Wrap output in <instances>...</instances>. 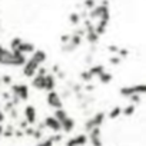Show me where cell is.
Wrapping results in <instances>:
<instances>
[{
  "mask_svg": "<svg viewBox=\"0 0 146 146\" xmlns=\"http://www.w3.org/2000/svg\"><path fill=\"white\" fill-rule=\"evenodd\" d=\"M26 56L20 52H10L9 49H3L0 53V64L3 66H23L26 63Z\"/></svg>",
  "mask_w": 146,
  "mask_h": 146,
  "instance_id": "7a4b0ae2",
  "label": "cell"
},
{
  "mask_svg": "<svg viewBox=\"0 0 146 146\" xmlns=\"http://www.w3.org/2000/svg\"><path fill=\"white\" fill-rule=\"evenodd\" d=\"M13 136H16V137H23L25 133H23V130H15V135H13Z\"/></svg>",
  "mask_w": 146,
  "mask_h": 146,
  "instance_id": "60d3db41",
  "label": "cell"
},
{
  "mask_svg": "<svg viewBox=\"0 0 146 146\" xmlns=\"http://www.w3.org/2000/svg\"><path fill=\"white\" fill-rule=\"evenodd\" d=\"M43 125H44V127H47V129H50L52 132H56V133L62 130V127H60V122H57L53 116H47V117L44 119Z\"/></svg>",
  "mask_w": 146,
  "mask_h": 146,
  "instance_id": "4fadbf2b",
  "label": "cell"
},
{
  "mask_svg": "<svg viewBox=\"0 0 146 146\" xmlns=\"http://www.w3.org/2000/svg\"><path fill=\"white\" fill-rule=\"evenodd\" d=\"M15 135V129L12 127V126H9L7 129H5V132H3V136L5 137H12Z\"/></svg>",
  "mask_w": 146,
  "mask_h": 146,
  "instance_id": "4316f807",
  "label": "cell"
},
{
  "mask_svg": "<svg viewBox=\"0 0 146 146\" xmlns=\"http://www.w3.org/2000/svg\"><path fill=\"white\" fill-rule=\"evenodd\" d=\"M109 19H110V10H109V12H106V13H103V15H102V17H100L99 20H96L95 32H96V35H98L99 37L106 32V29H108V26H109Z\"/></svg>",
  "mask_w": 146,
  "mask_h": 146,
  "instance_id": "52a82bcc",
  "label": "cell"
},
{
  "mask_svg": "<svg viewBox=\"0 0 146 146\" xmlns=\"http://www.w3.org/2000/svg\"><path fill=\"white\" fill-rule=\"evenodd\" d=\"M46 102H47V105H49L50 108H53L54 110H57V109H63V102H62V98H60V95H59L56 90L47 92Z\"/></svg>",
  "mask_w": 146,
  "mask_h": 146,
  "instance_id": "ba28073f",
  "label": "cell"
},
{
  "mask_svg": "<svg viewBox=\"0 0 146 146\" xmlns=\"http://www.w3.org/2000/svg\"><path fill=\"white\" fill-rule=\"evenodd\" d=\"M42 136H43V132L42 130H39V129H35V132H33V137L35 139H42Z\"/></svg>",
  "mask_w": 146,
  "mask_h": 146,
  "instance_id": "d590c367",
  "label": "cell"
},
{
  "mask_svg": "<svg viewBox=\"0 0 146 146\" xmlns=\"http://www.w3.org/2000/svg\"><path fill=\"white\" fill-rule=\"evenodd\" d=\"M25 120L29 123V126L35 125L37 120V113H36V108L33 105H27L25 108Z\"/></svg>",
  "mask_w": 146,
  "mask_h": 146,
  "instance_id": "8fae6325",
  "label": "cell"
},
{
  "mask_svg": "<svg viewBox=\"0 0 146 146\" xmlns=\"http://www.w3.org/2000/svg\"><path fill=\"white\" fill-rule=\"evenodd\" d=\"M80 44H82V36L73 33V35H70V40L64 46H62V50L63 52H73V50H76Z\"/></svg>",
  "mask_w": 146,
  "mask_h": 146,
  "instance_id": "9c48e42d",
  "label": "cell"
},
{
  "mask_svg": "<svg viewBox=\"0 0 146 146\" xmlns=\"http://www.w3.org/2000/svg\"><path fill=\"white\" fill-rule=\"evenodd\" d=\"M3 49H5V47H3L2 44H0V53H2V50H3Z\"/></svg>",
  "mask_w": 146,
  "mask_h": 146,
  "instance_id": "bcb514c9",
  "label": "cell"
},
{
  "mask_svg": "<svg viewBox=\"0 0 146 146\" xmlns=\"http://www.w3.org/2000/svg\"><path fill=\"white\" fill-rule=\"evenodd\" d=\"M88 140L92 143V146H103V142H102V130L100 127H95L89 132V137Z\"/></svg>",
  "mask_w": 146,
  "mask_h": 146,
  "instance_id": "30bf717a",
  "label": "cell"
},
{
  "mask_svg": "<svg viewBox=\"0 0 146 146\" xmlns=\"http://www.w3.org/2000/svg\"><path fill=\"white\" fill-rule=\"evenodd\" d=\"M80 79H82L85 83H88V82H90L93 78H92V75L89 73V70H83V72L80 73Z\"/></svg>",
  "mask_w": 146,
  "mask_h": 146,
  "instance_id": "484cf974",
  "label": "cell"
},
{
  "mask_svg": "<svg viewBox=\"0 0 146 146\" xmlns=\"http://www.w3.org/2000/svg\"><path fill=\"white\" fill-rule=\"evenodd\" d=\"M56 88V76L54 75H46L44 76V90L52 92Z\"/></svg>",
  "mask_w": 146,
  "mask_h": 146,
  "instance_id": "2e32d148",
  "label": "cell"
},
{
  "mask_svg": "<svg viewBox=\"0 0 146 146\" xmlns=\"http://www.w3.org/2000/svg\"><path fill=\"white\" fill-rule=\"evenodd\" d=\"M129 99H130V102H133L132 105H136V103L140 102V96H139V95H133V96H130Z\"/></svg>",
  "mask_w": 146,
  "mask_h": 146,
  "instance_id": "8d00e7d4",
  "label": "cell"
},
{
  "mask_svg": "<svg viewBox=\"0 0 146 146\" xmlns=\"http://www.w3.org/2000/svg\"><path fill=\"white\" fill-rule=\"evenodd\" d=\"M70 40V35H62V37H60V42H62V46H64L67 42Z\"/></svg>",
  "mask_w": 146,
  "mask_h": 146,
  "instance_id": "836d02e7",
  "label": "cell"
},
{
  "mask_svg": "<svg viewBox=\"0 0 146 146\" xmlns=\"http://www.w3.org/2000/svg\"><path fill=\"white\" fill-rule=\"evenodd\" d=\"M109 62H110L112 64H119V63H120V57H117V56H112V57L109 59Z\"/></svg>",
  "mask_w": 146,
  "mask_h": 146,
  "instance_id": "74e56055",
  "label": "cell"
},
{
  "mask_svg": "<svg viewBox=\"0 0 146 146\" xmlns=\"http://www.w3.org/2000/svg\"><path fill=\"white\" fill-rule=\"evenodd\" d=\"M85 89H86L88 92H90V90H93V86H92V85H88V86H86Z\"/></svg>",
  "mask_w": 146,
  "mask_h": 146,
  "instance_id": "f6af8a7d",
  "label": "cell"
},
{
  "mask_svg": "<svg viewBox=\"0 0 146 146\" xmlns=\"http://www.w3.org/2000/svg\"><path fill=\"white\" fill-rule=\"evenodd\" d=\"M12 95L13 98H17L19 100H27L29 99V86L25 83H17V85H12Z\"/></svg>",
  "mask_w": 146,
  "mask_h": 146,
  "instance_id": "5b68a950",
  "label": "cell"
},
{
  "mask_svg": "<svg viewBox=\"0 0 146 146\" xmlns=\"http://www.w3.org/2000/svg\"><path fill=\"white\" fill-rule=\"evenodd\" d=\"M22 42H23V40H22L20 37H15V39H12V42H10V52H16L17 47H19V44H20Z\"/></svg>",
  "mask_w": 146,
  "mask_h": 146,
  "instance_id": "603a6c76",
  "label": "cell"
},
{
  "mask_svg": "<svg viewBox=\"0 0 146 146\" xmlns=\"http://www.w3.org/2000/svg\"><path fill=\"white\" fill-rule=\"evenodd\" d=\"M88 143V136L80 133L78 136H72L69 140H66V146H85Z\"/></svg>",
  "mask_w": 146,
  "mask_h": 146,
  "instance_id": "7c38bea8",
  "label": "cell"
},
{
  "mask_svg": "<svg viewBox=\"0 0 146 146\" xmlns=\"http://www.w3.org/2000/svg\"><path fill=\"white\" fill-rule=\"evenodd\" d=\"M36 146H53V142L50 140V137H47V139H43V140H40Z\"/></svg>",
  "mask_w": 146,
  "mask_h": 146,
  "instance_id": "f1b7e54d",
  "label": "cell"
},
{
  "mask_svg": "<svg viewBox=\"0 0 146 146\" xmlns=\"http://www.w3.org/2000/svg\"><path fill=\"white\" fill-rule=\"evenodd\" d=\"M69 115H67V112L64 110V109H57V110H54V115H53V117L57 120V122H63L66 117H67Z\"/></svg>",
  "mask_w": 146,
  "mask_h": 146,
  "instance_id": "d6986e66",
  "label": "cell"
},
{
  "mask_svg": "<svg viewBox=\"0 0 146 146\" xmlns=\"http://www.w3.org/2000/svg\"><path fill=\"white\" fill-rule=\"evenodd\" d=\"M122 115V108L120 106H115L113 109H110V112H109V117L110 119H116V117H119Z\"/></svg>",
  "mask_w": 146,
  "mask_h": 146,
  "instance_id": "7402d4cb",
  "label": "cell"
},
{
  "mask_svg": "<svg viewBox=\"0 0 146 146\" xmlns=\"http://www.w3.org/2000/svg\"><path fill=\"white\" fill-rule=\"evenodd\" d=\"M50 137V140L53 142V145L54 143H59V142H62V139H63V136L60 135V133H56V135H53V136H49Z\"/></svg>",
  "mask_w": 146,
  "mask_h": 146,
  "instance_id": "83f0119b",
  "label": "cell"
},
{
  "mask_svg": "<svg viewBox=\"0 0 146 146\" xmlns=\"http://www.w3.org/2000/svg\"><path fill=\"white\" fill-rule=\"evenodd\" d=\"M127 54H129V52H127L126 49H119V52H117V57H120V59L126 57Z\"/></svg>",
  "mask_w": 146,
  "mask_h": 146,
  "instance_id": "1f68e13d",
  "label": "cell"
},
{
  "mask_svg": "<svg viewBox=\"0 0 146 146\" xmlns=\"http://www.w3.org/2000/svg\"><path fill=\"white\" fill-rule=\"evenodd\" d=\"M32 86L37 90H44V76L35 75L32 78Z\"/></svg>",
  "mask_w": 146,
  "mask_h": 146,
  "instance_id": "e0dca14e",
  "label": "cell"
},
{
  "mask_svg": "<svg viewBox=\"0 0 146 146\" xmlns=\"http://www.w3.org/2000/svg\"><path fill=\"white\" fill-rule=\"evenodd\" d=\"M105 117H106L105 112H98L93 117H90V119H88L85 122V130L86 132H90L95 127H100L103 125V122H105Z\"/></svg>",
  "mask_w": 146,
  "mask_h": 146,
  "instance_id": "277c9868",
  "label": "cell"
},
{
  "mask_svg": "<svg viewBox=\"0 0 146 146\" xmlns=\"http://www.w3.org/2000/svg\"><path fill=\"white\" fill-rule=\"evenodd\" d=\"M119 93H120V96H123V98H130V96H133V95H145L146 93V86L143 85V83H140V85H133V86H125V88H122L120 90H119Z\"/></svg>",
  "mask_w": 146,
  "mask_h": 146,
  "instance_id": "3957f363",
  "label": "cell"
},
{
  "mask_svg": "<svg viewBox=\"0 0 146 146\" xmlns=\"http://www.w3.org/2000/svg\"><path fill=\"white\" fill-rule=\"evenodd\" d=\"M36 49H35V44L33 43H29V42H22L17 47V52H20L22 54H29V53H33Z\"/></svg>",
  "mask_w": 146,
  "mask_h": 146,
  "instance_id": "9a60e30c",
  "label": "cell"
},
{
  "mask_svg": "<svg viewBox=\"0 0 146 146\" xmlns=\"http://www.w3.org/2000/svg\"><path fill=\"white\" fill-rule=\"evenodd\" d=\"M83 29H85V36H86L88 42L92 43V44H96V43L99 42V36H98L96 32H95V25H93V22H90L89 19H86Z\"/></svg>",
  "mask_w": 146,
  "mask_h": 146,
  "instance_id": "8992f818",
  "label": "cell"
},
{
  "mask_svg": "<svg viewBox=\"0 0 146 146\" xmlns=\"http://www.w3.org/2000/svg\"><path fill=\"white\" fill-rule=\"evenodd\" d=\"M46 59H47V54L44 50H35L32 53V57L29 60H26V63L23 64V75L26 78L32 79L36 75L37 69L46 62Z\"/></svg>",
  "mask_w": 146,
  "mask_h": 146,
  "instance_id": "6da1fadb",
  "label": "cell"
},
{
  "mask_svg": "<svg viewBox=\"0 0 146 146\" xmlns=\"http://www.w3.org/2000/svg\"><path fill=\"white\" fill-rule=\"evenodd\" d=\"M33 132H35V127H32V126H27V127L23 130L25 136H33Z\"/></svg>",
  "mask_w": 146,
  "mask_h": 146,
  "instance_id": "4dcf8cb0",
  "label": "cell"
},
{
  "mask_svg": "<svg viewBox=\"0 0 146 146\" xmlns=\"http://www.w3.org/2000/svg\"><path fill=\"white\" fill-rule=\"evenodd\" d=\"M108 50H109L110 53H116V54H117V52H119V47H117L116 44H109V46H108Z\"/></svg>",
  "mask_w": 146,
  "mask_h": 146,
  "instance_id": "e575fe53",
  "label": "cell"
},
{
  "mask_svg": "<svg viewBox=\"0 0 146 146\" xmlns=\"http://www.w3.org/2000/svg\"><path fill=\"white\" fill-rule=\"evenodd\" d=\"M52 70H53V73H59V66H57V64H54Z\"/></svg>",
  "mask_w": 146,
  "mask_h": 146,
  "instance_id": "7bdbcfd3",
  "label": "cell"
},
{
  "mask_svg": "<svg viewBox=\"0 0 146 146\" xmlns=\"http://www.w3.org/2000/svg\"><path fill=\"white\" fill-rule=\"evenodd\" d=\"M36 75H39V76H46V75H47V69H46V67H39L37 72H36Z\"/></svg>",
  "mask_w": 146,
  "mask_h": 146,
  "instance_id": "d6a6232c",
  "label": "cell"
},
{
  "mask_svg": "<svg viewBox=\"0 0 146 146\" xmlns=\"http://www.w3.org/2000/svg\"><path fill=\"white\" fill-rule=\"evenodd\" d=\"M0 83H3V85L9 86V85L13 83V78H12L10 75H3L2 78H0Z\"/></svg>",
  "mask_w": 146,
  "mask_h": 146,
  "instance_id": "d4e9b609",
  "label": "cell"
},
{
  "mask_svg": "<svg viewBox=\"0 0 146 146\" xmlns=\"http://www.w3.org/2000/svg\"><path fill=\"white\" fill-rule=\"evenodd\" d=\"M112 79H113V75L112 73H109V72H103L102 75L99 76V80H100V83H103V85H106V83H110L112 82Z\"/></svg>",
  "mask_w": 146,
  "mask_h": 146,
  "instance_id": "ffe728a7",
  "label": "cell"
},
{
  "mask_svg": "<svg viewBox=\"0 0 146 146\" xmlns=\"http://www.w3.org/2000/svg\"><path fill=\"white\" fill-rule=\"evenodd\" d=\"M60 127H62V130H63L64 133H70L73 129H75V119L70 117V116H67V117L60 123Z\"/></svg>",
  "mask_w": 146,
  "mask_h": 146,
  "instance_id": "5bb4252c",
  "label": "cell"
},
{
  "mask_svg": "<svg viewBox=\"0 0 146 146\" xmlns=\"http://www.w3.org/2000/svg\"><path fill=\"white\" fill-rule=\"evenodd\" d=\"M88 70H89L90 75H92V78H99L102 73L105 72V66H103V64H93V66L89 67Z\"/></svg>",
  "mask_w": 146,
  "mask_h": 146,
  "instance_id": "ac0fdd59",
  "label": "cell"
},
{
  "mask_svg": "<svg viewBox=\"0 0 146 146\" xmlns=\"http://www.w3.org/2000/svg\"><path fill=\"white\" fill-rule=\"evenodd\" d=\"M3 132H5V127H3L2 123H0V136H3Z\"/></svg>",
  "mask_w": 146,
  "mask_h": 146,
  "instance_id": "ee69618b",
  "label": "cell"
},
{
  "mask_svg": "<svg viewBox=\"0 0 146 146\" xmlns=\"http://www.w3.org/2000/svg\"><path fill=\"white\" fill-rule=\"evenodd\" d=\"M0 78H2V76H0Z\"/></svg>",
  "mask_w": 146,
  "mask_h": 146,
  "instance_id": "7dc6e473",
  "label": "cell"
},
{
  "mask_svg": "<svg viewBox=\"0 0 146 146\" xmlns=\"http://www.w3.org/2000/svg\"><path fill=\"white\" fill-rule=\"evenodd\" d=\"M80 20H82L80 13H78V12H73V13H70V16H69V22H70L73 26H78V25L80 23Z\"/></svg>",
  "mask_w": 146,
  "mask_h": 146,
  "instance_id": "44dd1931",
  "label": "cell"
},
{
  "mask_svg": "<svg viewBox=\"0 0 146 146\" xmlns=\"http://www.w3.org/2000/svg\"><path fill=\"white\" fill-rule=\"evenodd\" d=\"M135 109H136V108H135V105H132V103H130V105H127L126 108H123V109H122V113H123L125 116H132V115L135 113Z\"/></svg>",
  "mask_w": 146,
  "mask_h": 146,
  "instance_id": "cb8c5ba5",
  "label": "cell"
},
{
  "mask_svg": "<svg viewBox=\"0 0 146 146\" xmlns=\"http://www.w3.org/2000/svg\"><path fill=\"white\" fill-rule=\"evenodd\" d=\"M19 126H20V129H22V130H25V129H26V127L29 126V123H27L26 120H20V123H19Z\"/></svg>",
  "mask_w": 146,
  "mask_h": 146,
  "instance_id": "f35d334b",
  "label": "cell"
},
{
  "mask_svg": "<svg viewBox=\"0 0 146 146\" xmlns=\"http://www.w3.org/2000/svg\"><path fill=\"white\" fill-rule=\"evenodd\" d=\"M83 6L86 7V10L89 9V10H93L96 6H98V3L96 2H83Z\"/></svg>",
  "mask_w": 146,
  "mask_h": 146,
  "instance_id": "f546056e",
  "label": "cell"
},
{
  "mask_svg": "<svg viewBox=\"0 0 146 146\" xmlns=\"http://www.w3.org/2000/svg\"><path fill=\"white\" fill-rule=\"evenodd\" d=\"M2 98H3L6 102H9V99H10V93H9V92H3V93H2Z\"/></svg>",
  "mask_w": 146,
  "mask_h": 146,
  "instance_id": "ab89813d",
  "label": "cell"
},
{
  "mask_svg": "<svg viewBox=\"0 0 146 146\" xmlns=\"http://www.w3.org/2000/svg\"><path fill=\"white\" fill-rule=\"evenodd\" d=\"M5 117H6V116H5V112L2 110V108H0V123L5 122Z\"/></svg>",
  "mask_w": 146,
  "mask_h": 146,
  "instance_id": "b9f144b4",
  "label": "cell"
}]
</instances>
